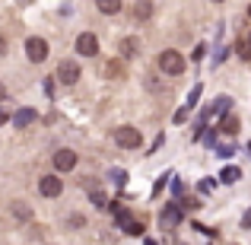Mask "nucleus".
I'll list each match as a JSON object with an SVG mask.
<instances>
[{
  "label": "nucleus",
  "mask_w": 251,
  "mask_h": 245,
  "mask_svg": "<svg viewBox=\"0 0 251 245\" xmlns=\"http://www.w3.org/2000/svg\"><path fill=\"white\" fill-rule=\"evenodd\" d=\"M184 67H188V61H184L178 51H162V54H159V70H162V74H169V77H181V74H184Z\"/></svg>",
  "instance_id": "f257e3e1"
},
{
  "label": "nucleus",
  "mask_w": 251,
  "mask_h": 245,
  "mask_svg": "<svg viewBox=\"0 0 251 245\" xmlns=\"http://www.w3.org/2000/svg\"><path fill=\"white\" fill-rule=\"evenodd\" d=\"M80 74H83V70H80V64H76V61H70V57L57 64V80H61L64 86H74L76 80H80Z\"/></svg>",
  "instance_id": "f03ea898"
},
{
  "label": "nucleus",
  "mask_w": 251,
  "mask_h": 245,
  "mask_svg": "<svg viewBox=\"0 0 251 245\" xmlns=\"http://www.w3.org/2000/svg\"><path fill=\"white\" fill-rule=\"evenodd\" d=\"M115 140H118V147H124V150H137L143 143V137H140V131H137V128H118L115 131Z\"/></svg>",
  "instance_id": "7ed1b4c3"
},
{
  "label": "nucleus",
  "mask_w": 251,
  "mask_h": 245,
  "mask_svg": "<svg viewBox=\"0 0 251 245\" xmlns=\"http://www.w3.org/2000/svg\"><path fill=\"white\" fill-rule=\"evenodd\" d=\"M25 54H29L32 64H42L45 57H48V42H45V38H29V42H25Z\"/></svg>",
  "instance_id": "20e7f679"
},
{
  "label": "nucleus",
  "mask_w": 251,
  "mask_h": 245,
  "mask_svg": "<svg viewBox=\"0 0 251 245\" xmlns=\"http://www.w3.org/2000/svg\"><path fill=\"white\" fill-rule=\"evenodd\" d=\"M76 51H80L83 57H96L99 54V38L92 35V32H83V35L76 38Z\"/></svg>",
  "instance_id": "39448f33"
},
{
  "label": "nucleus",
  "mask_w": 251,
  "mask_h": 245,
  "mask_svg": "<svg viewBox=\"0 0 251 245\" xmlns=\"http://www.w3.org/2000/svg\"><path fill=\"white\" fill-rule=\"evenodd\" d=\"M38 191H42L45 197H57V194L64 191V182H61L57 175H45L42 182H38Z\"/></svg>",
  "instance_id": "423d86ee"
},
{
  "label": "nucleus",
  "mask_w": 251,
  "mask_h": 245,
  "mask_svg": "<svg viewBox=\"0 0 251 245\" xmlns=\"http://www.w3.org/2000/svg\"><path fill=\"white\" fill-rule=\"evenodd\" d=\"M74 165H76V153H74V150H57V153H54V169L57 172H70Z\"/></svg>",
  "instance_id": "0eeeda50"
},
{
  "label": "nucleus",
  "mask_w": 251,
  "mask_h": 245,
  "mask_svg": "<svg viewBox=\"0 0 251 245\" xmlns=\"http://www.w3.org/2000/svg\"><path fill=\"white\" fill-rule=\"evenodd\" d=\"M229 109H232V99H229V96H220L213 105H210V109H203V111H201V121H197V128L203 124V118H207V115H213V111H229Z\"/></svg>",
  "instance_id": "6e6552de"
},
{
  "label": "nucleus",
  "mask_w": 251,
  "mask_h": 245,
  "mask_svg": "<svg viewBox=\"0 0 251 245\" xmlns=\"http://www.w3.org/2000/svg\"><path fill=\"white\" fill-rule=\"evenodd\" d=\"M159 223H162V229H172V226H178V223H181V210H178L175 204H172V207H166V210H162Z\"/></svg>",
  "instance_id": "1a4fd4ad"
},
{
  "label": "nucleus",
  "mask_w": 251,
  "mask_h": 245,
  "mask_svg": "<svg viewBox=\"0 0 251 245\" xmlns=\"http://www.w3.org/2000/svg\"><path fill=\"white\" fill-rule=\"evenodd\" d=\"M86 191H89V201H92V207H108V197H105V191L102 188H96L92 182H86Z\"/></svg>",
  "instance_id": "9d476101"
},
{
  "label": "nucleus",
  "mask_w": 251,
  "mask_h": 245,
  "mask_svg": "<svg viewBox=\"0 0 251 245\" xmlns=\"http://www.w3.org/2000/svg\"><path fill=\"white\" fill-rule=\"evenodd\" d=\"M35 118H38V115H35V109H19L16 115H13V121H16V128H29Z\"/></svg>",
  "instance_id": "9b49d317"
},
{
  "label": "nucleus",
  "mask_w": 251,
  "mask_h": 245,
  "mask_svg": "<svg viewBox=\"0 0 251 245\" xmlns=\"http://www.w3.org/2000/svg\"><path fill=\"white\" fill-rule=\"evenodd\" d=\"M220 131H223V134H229V137H232V134H239V118H235V115H223Z\"/></svg>",
  "instance_id": "f8f14e48"
},
{
  "label": "nucleus",
  "mask_w": 251,
  "mask_h": 245,
  "mask_svg": "<svg viewBox=\"0 0 251 245\" xmlns=\"http://www.w3.org/2000/svg\"><path fill=\"white\" fill-rule=\"evenodd\" d=\"M134 16H137V19H150V16H153V3H150V0H137Z\"/></svg>",
  "instance_id": "ddd939ff"
},
{
  "label": "nucleus",
  "mask_w": 251,
  "mask_h": 245,
  "mask_svg": "<svg viewBox=\"0 0 251 245\" xmlns=\"http://www.w3.org/2000/svg\"><path fill=\"white\" fill-rule=\"evenodd\" d=\"M99 10L108 13V16H115V13H121V0H96Z\"/></svg>",
  "instance_id": "4468645a"
},
{
  "label": "nucleus",
  "mask_w": 251,
  "mask_h": 245,
  "mask_svg": "<svg viewBox=\"0 0 251 245\" xmlns=\"http://www.w3.org/2000/svg\"><path fill=\"white\" fill-rule=\"evenodd\" d=\"M137 48H140V42H137V38H124V42H121V57H134Z\"/></svg>",
  "instance_id": "2eb2a0df"
},
{
  "label": "nucleus",
  "mask_w": 251,
  "mask_h": 245,
  "mask_svg": "<svg viewBox=\"0 0 251 245\" xmlns=\"http://www.w3.org/2000/svg\"><path fill=\"white\" fill-rule=\"evenodd\" d=\"M220 178H223V182H226V185H232V182H239V178H242V172L235 169V165H226V169L220 172Z\"/></svg>",
  "instance_id": "dca6fc26"
},
{
  "label": "nucleus",
  "mask_w": 251,
  "mask_h": 245,
  "mask_svg": "<svg viewBox=\"0 0 251 245\" xmlns=\"http://www.w3.org/2000/svg\"><path fill=\"white\" fill-rule=\"evenodd\" d=\"M13 214H16L19 220H29V217H32V210L25 207V204H16V207H13Z\"/></svg>",
  "instance_id": "f3484780"
},
{
  "label": "nucleus",
  "mask_w": 251,
  "mask_h": 245,
  "mask_svg": "<svg viewBox=\"0 0 251 245\" xmlns=\"http://www.w3.org/2000/svg\"><path fill=\"white\" fill-rule=\"evenodd\" d=\"M111 182H115V185H124V182H127V172L115 169V172H111Z\"/></svg>",
  "instance_id": "a211bd4d"
},
{
  "label": "nucleus",
  "mask_w": 251,
  "mask_h": 245,
  "mask_svg": "<svg viewBox=\"0 0 251 245\" xmlns=\"http://www.w3.org/2000/svg\"><path fill=\"white\" fill-rule=\"evenodd\" d=\"M232 153H235V150H232V147H229V143H223V147H220V150H216V156H223V160H229V156H232Z\"/></svg>",
  "instance_id": "6ab92c4d"
},
{
  "label": "nucleus",
  "mask_w": 251,
  "mask_h": 245,
  "mask_svg": "<svg viewBox=\"0 0 251 245\" xmlns=\"http://www.w3.org/2000/svg\"><path fill=\"white\" fill-rule=\"evenodd\" d=\"M118 223H121V226H127V223H134V220H130V210H118Z\"/></svg>",
  "instance_id": "aec40b11"
},
{
  "label": "nucleus",
  "mask_w": 251,
  "mask_h": 245,
  "mask_svg": "<svg viewBox=\"0 0 251 245\" xmlns=\"http://www.w3.org/2000/svg\"><path fill=\"white\" fill-rule=\"evenodd\" d=\"M203 54H207V48H203V45H197V48H194V54H191V57H194V61L201 64V61H203Z\"/></svg>",
  "instance_id": "412c9836"
},
{
  "label": "nucleus",
  "mask_w": 251,
  "mask_h": 245,
  "mask_svg": "<svg viewBox=\"0 0 251 245\" xmlns=\"http://www.w3.org/2000/svg\"><path fill=\"white\" fill-rule=\"evenodd\" d=\"M124 229H127L130 236H140V233H143V226H140V223H127V226H124Z\"/></svg>",
  "instance_id": "4be33fe9"
},
{
  "label": "nucleus",
  "mask_w": 251,
  "mask_h": 245,
  "mask_svg": "<svg viewBox=\"0 0 251 245\" xmlns=\"http://www.w3.org/2000/svg\"><path fill=\"white\" fill-rule=\"evenodd\" d=\"M67 223H70V226H83V223H86V220H83V217H80V214H70V217H67Z\"/></svg>",
  "instance_id": "5701e85b"
},
{
  "label": "nucleus",
  "mask_w": 251,
  "mask_h": 245,
  "mask_svg": "<svg viewBox=\"0 0 251 245\" xmlns=\"http://www.w3.org/2000/svg\"><path fill=\"white\" fill-rule=\"evenodd\" d=\"M172 194H184V185L178 182V178H175V182H172Z\"/></svg>",
  "instance_id": "b1692460"
},
{
  "label": "nucleus",
  "mask_w": 251,
  "mask_h": 245,
  "mask_svg": "<svg viewBox=\"0 0 251 245\" xmlns=\"http://www.w3.org/2000/svg\"><path fill=\"white\" fill-rule=\"evenodd\" d=\"M242 226H245V229H251V210L245 214V220H242Z\"/></svg>",
  "instance_id": "393cba45"
},
{
  "label": "nucleus",
  "mask_w": 251,
  "mask_h": 245,
  "mask_svg": "<svg viewBox=\"0 0 251 245\" xmlns=\"http://www.w3.org/2000/svg\"><path fill=\"white\" fill-rule=\"evenodd\" d=\"M0 54H6V38L0 35Z\"/></svg>",
  "instance_id": "a878e982"
},
{
  "label": "nucleus",
  "mask_w": 251,
  "mask_h": 245,
  "mask_svg": "<svg viewBox=\"0 0 251 245\" xmlns=\"http://www.w3.org/2000/svg\"><path fill=\"white\" fill-rule=\"evenodd\" d=\"M245 51L251 54V32H248V38H245Z\"/></svg>",
  "instance_id": "bb28decb"
},
{
  "label": "nucleus",
  "mask_w": 251,
  "mask_h": 245,
  "mask_svg": "<svg viewBox=\"0 0 251 245\" xmlns=\"http://www.w3.org/2000/svg\"><path fill=\"white\" fill-rule=\"evenodd\" d=\"M3 99H6V86L0 83V102H3Z\"/></svg>",
  "instance_id": "cd10ccee"
},
{
  "label": "nucleus",
  "mask_w": 251,
  "mask_h": 245,
  "mask_svg": "<svg viewBox=\"0 0 251 245\" xmlns=\"http://www.w3.org/2000/svg\"><path fill=\"white\" fill-rule=\"evenodd\" d=\"M143 245H159V242H156V239H143Z\"/></svg>",
  "instance_id": "c85d7f7f"
},
{
  "label": "nucleus",
  "mask_w": 251,
  "mask_h": 245,
  "mask_svg": "<svg viewBox=\"0 0 251 245\" xmlns=\"http://www.w3.org/2000/svg\"><path fill=\"white\" fill-rule=\"evenodd\" d=\"M0 124H6V111H0Z\"/></svg>",
  "instance_id": "c756f323"
},
{
  "label": "nucleus",
  "mask_w": 251,
  "mask_h": 245,
  "mask_svg": "<svg viewBox=\"0 0 251 245\" xmlns=\"http://www.w3.org/2000/svg\"><path fill=\"white\" fill-rule=\"evenodd\" d=\"M213 3H223V0H213Z\"/></svg>",
  "instance_id": "7c9ffc66"
},
{
  "label": "nucleus",
  "mask_w": 251,
  "mask_h": 245,
  "mask_svg": "<svg viewBox=\"0 0 251 245\" xmlns=\"http://www.w3.org/2000/svg\"><path fill=\"white\" fill-rule=\"evenodd\" d=\"M248 153H251V143H248Z\"/></svg>",
  "instance_id": "2f4dec72"
},
{
  "label": "nucleus",
  "mask_w": 251,
  "mask_h": 245,
  "mask_svg": "<svg viewBox=\"0 0 251 245\" xmlns=\"http://www.w3.org/2000/svg\"><path fill=\"white\" fill-rule=\"evenodd\" d=\"M248 13H251V10H248Z\"/></svg>",
  "instance_id": "473e14b6"
}]
</instances>
